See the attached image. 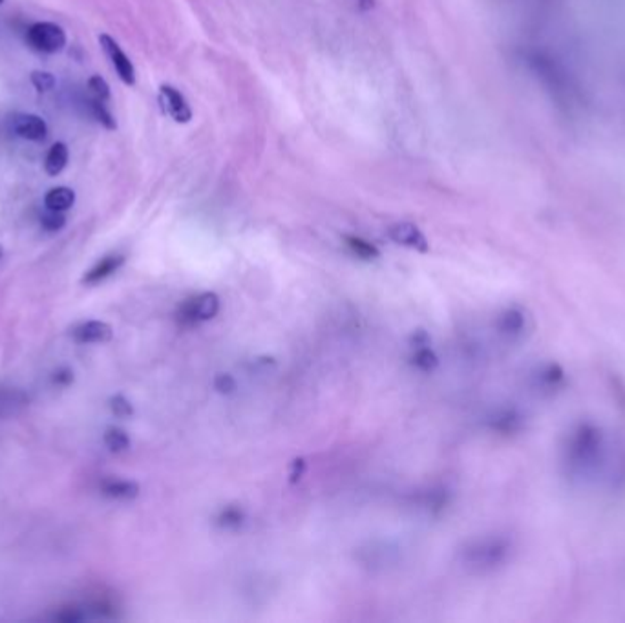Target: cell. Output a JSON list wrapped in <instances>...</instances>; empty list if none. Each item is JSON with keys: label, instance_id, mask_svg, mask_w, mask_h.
<instances>
[{"label": "cell", "instance_id": "obj_4", "mask_svg": "<svg viewBox=\"0 0 625 623\" xmlns=\"http://www.w3.org/2000/svg\"><path fill=\"white\" fill-rule=\"evenodd\" d=\"M99 44H101L104 55L109 57V61H110L112 68L116 70L118 77L126 86H134L135 85V68H134L132 61L128 59V55L123 52V48L118 44V41L114 37H110L109 33H101Z\"/></svg>", "mask_w": 625, "mask_h": 623}, {"label": "cell", "instance_id": "obj_3", "mask_svg": "<svg viewBox=\"0 0 625 623\" xmlns=\"http://www.w3.org/2000/svg\"><path fill=\"white\" fill-rule=\"evenodd\" d=\"M507 552L503 541H475L463 550V562L472 569H489L498 565Z\"/></svg>", "mask_w": 625, "mask_h": 623}, {"label": "cell", "instance_id": "obj_1", "mask_svg": "<svg viewBox=\"0 0 625 623\" xmlns=\"http://www.w3.org/2000/svg\"><path fill=\"white\" fill-rule=\"evenodd\" d=\"M222 309V300L216 293H201L182 303L178 319L183 326H194L199 322H208L218 317Z\"/></svg>", "mask_w": 625, "mask_h": 623}, {"label": "cell", "instance_id": "obj_22", "mask_svg": "<svg viewBox=\"0 0 625 623\" xmlns=\"http://www.w3.org/2000/svg\"><path fill=\"white\" fill-rule=\"evenodd\" d=\"M213 386L220 395H232L238 390L236 378L231 373H216L213 378Z\"/></svg>", "mask_w": 625, "mask_h": 623}, {"label": "cell", "instance_id": "obj_28", "mask_svg": "<svg viewBox=\"0 0 625 623\" xmlns=\"http://www.w3.org/2000/svg\"><path fill=\"white\" fill-rule=\"evenodd\" d=\"M357 3H359V8H361L362 12H369V10H373V6H375V0H357Z\"/></svg>", "mask_w": 625, "mask_h": 623}, {"label": "cell", "instance_id": "obj_16", "mask_svg": "<svg viewBox=\"0 0 625 623\" xmlns=\"http://www.w3.org/2000/svg\"><path fill=\"white\" fill-rule=\"evenodd\" d=\"M411 366L417 368L419 371L432 373V371L437 369V366H439V357H437V353L430 348V345H425V348L413 350Z\"/></svg>", "mask_w": 625, "mask_h": 623}, {"label": "cell", "instance_id": "obj_9", "mask_svg": "<svg viewBox=\"0 0 625 623\" xmlns=\"http://www.w3.org/2000/svg\"><path fill=\"white\" fill-rule=\"evenodd\" d=\"M126 258L123 255H109L104 256L101 262H97L85 276H83V284L85 286H97L102 280L110 279L114 272H118L123 265H125Z\"/></svg>", "mask_w": 625, "mask_h": 623}, {"label": "cell", "instance_id": "obj_29", "mask_svg": "<svg viewBox=\"0 0 625 623\" xmlns=\"http://www.w3.org/2000/svg\"><path fill=\"white\" fill-rule=\"evenodd\" d=\"M3 256H4V247H3V244H0V260H3Z\"/></svg>", "mask_w": 625, "mask_h": 623}, {"label": "cell", "instance_id": "obj_23", "mask_svg": "<svg viewBox=\"0 0 625 623\" xmlns=\"http://www.w3.org/2000/svg\"><path fill=\"white\" fill-rule=\"evenodd\" d=\"M41 225L48 232H57L66 225V216L62 213L46 209V213H43V216H41Z\"/></svg>", "mask_w": 625, "mask_h": 623}, {"label": "cell", "instance_id": "obj_15", "mask_svg": "<svg viewBox=\"0 0 625 623\" xmlns=\"http://www.w3.org/2000/svg\"><path fill=\"white\" fill-rule=\"evenodd\" d=\"M28 404V399L19 390L0 392V417H10V415L19 413Z\"/></svg>", "mask_w": 625, "mask_h": 623}, {"label": "cell", "instance_id": "obj_11", "mask_svg": "<svg viewBox=\"0 0 625 623\" xmlns=\"http://www.w3.org/2000/svg\"><path fill=\"white\" fill-rule=\"evenodd\" d=\"M76 203V192L69 187H55L50 189L45 196V206L50 211L57 213H66L74 206Z\"/></svg>", "mask_w": 625, "mask_h": 623}, {"label": "cell", "instance_id": "obj_18", "mask_svg": "<svg viewBox=\"0 0 625 623\" xmlns=\"http://www.w3.org/2000/svg\"><path fill=\"white\" fill-rule=\"evenodd\" d=\"M88 105H90V112H92V116H93V119H95L101 126H104L107 130H116V128H118L116 117H114L112 112L109 110L107 102H101V101L90 97Z\"/></svg>", "mask_w": 625, "mask_h": 623}, {"label": "cell", "instance_id": "obj_17", "mask_svg": "<svg viewBox=\"0 0 625 623\" xmlns=\"http://www.w3.org/2000/svg\"><path fill=\"white\" fill-rule=\"evenodd\" d=\"M102 439H104V444H107V448L114 454H123L130 449V437L121 428H116V426L109 428L107 432H104Z\"/></svg>", "mask_w": 625, "mask_h": 623}, {"label": "cell", "instance_id": "obj_14", "mask_svg": "<svg viewBox=\"0 0 625 623\" xmlns=\"http://www.w3.org/2000/svg\"><path fill=\"white\" fill-rule=\"evenodd\" d=\"M345 241V247L350 249V253L364 262H371V260H377L380 258V251L377 246L369 244L368 239L364 238H359V236H345L344 238Z\"/></svg>", "mask_w": 625, "mask_h": 623}, {"label": "cell", "instance_id": "obj_6", "mask_svg": "<svg viewBox=\"0 0 625 623\" xmlns=\"http://www.w3.org/2000/svg\"><path fill=\"white\" fill-rule=\"evenodd\" d=\"M388 236L397 246L408 247L411 251L426 255L430 251V241L426 239L425 232L410 222H399L388 227Z\"/></svg>", "mask_w": 625, "mask_h": 623}, {"label": "cell", "instance_id": "obj_8", "mask_svg": "<svg viewBox=\"0 0 625 623\" xmlns=\"http://www.w3.org/2000/svg\"><path fill=\"white\" fill-rule=\"evenodd\" d=\"M72 336L79 344H107L114 338V329L107 322L88 320L74 328Z\"/></svg>", "mask_w": 625, "mask_h": 623}, {"label": "cell", "instance_id": "obj_26", "mask_svg": "<svg viewBox=\"0 0 625 623\" xmlns=\"http://www.w3.org/2000/svg\"><path fill=\"white\" fill-rule=\"evenodd\" d=\"M410 345H411V350L425 348V345H430V335H428L425 329L413 331L411 336H410Z\"/></svg>", "mask_w": 625, "mask_h": 623}, {"label": "cell", "instance_id": "obj_19", "mask_svg": "<svg viewBox=\"0 0 625 623\" xmlns=\"http://www.w3.org/2000/svg\"><path fill=\"white\" fill-rule=\"evenodd\" d=\"M86 86H88V92H90V97H92V99H97V101H101V102H109V101H110V97H112L110 86H109V83L104 81L101 76H92V77L88 79Z\"/></svg>", "mask_w": 625, "mask_h": 623}, {"label": "cell", "instance_id": "obj_21", "mask_svg": "<svg viewBox=\"0 0 625 623\" xmlns=\"http://www.w3.org/2000/svg\"><path fill=\"white\" fill-rule=\"evenodd\" d=\"M109 408H110V411L116 415L118 419H130V417H134V406H132V402H130L126 397H123V395H114V397H110Z\"/></svg>", "mask_w": 625, "mask_h": 623}, {"label": "cell", "instance_id": "obj_24", "mask_svg": "<svg viewBox=\"0 0 625 623\" xmlns=\"http://www.w3.org/2000/svg\"><path fill=\"white\" fill-rule=\"evenodd\" d=\"M521 324H524V320H521V317L515 313V311H508V313L501 317L499 329L501 333H517Z\"/></svg>", "mask_w": 625, "mask_h": 623}, {"label": "cell", "instance_id": "obj_25", "mask_svg": "<svg viewBox=\"0 0 625 623\" xmlns=\"http://www.w3.org/2000/svg\"><path fill=\"white\" fill-rule=\"evenodd\" d=\"M305 470H307V463L304 457H296L293 463H291V468H289V482L291 484H296L302 481V477L305 475Z\"/></svg>", "mask_w": 625, "mask_h": 623}, {"label": "cell", "instance_id": "obj_27", "mask_svg": "<svg viewBox=\"0 0 625 623\" xmlns=\"http://www.w3.org/2000/svg\"><path fill=\"white\" fill-rule=\"evenodd\" d=\"M74 383V373L69 369H59L53 375V384L57 386H69Z\"/></svg>", "mask_w": 625, "mask_h": 623}, {"label": "cell", "instance_id": "obj_30", "mask_svg": "<svg viewBox=\"0 0 625 623\" xmlns=\"http://www.w3.org/2000/svg\"><path fill=\"white\" fill-rule=\"evenodd\" d=\"M0 4H4V0H0Z\"/></svg>", "mask_w": 625, "mask_h": 623}, {"label": "cell", "instance_id": "obj_13", "mask_svg": "<svg viewBox=\"0 0 625 623\" xmlns=\"http://www.w3.org/2000/svg\"><path fill=\"white\" fill-rule=\"evenodd\" d=\"M68 158H69V152H68V147L64 143H53L46 154V159H45V172L50 176V178H57L59 174H62V170L66 168L68 165Z\"/></svg>", "mask_w": 625, "mask_h": 623}, {"label": "cell", "instance_id": "obj_7", "mask_svg": "<svg viewBox=\"0 0 625 623\" xmlns=\"http://www.w3.org/2000/svg\"><path fill=\"white\" fill-rule=\"evenodd\" d=\"M10 128L26 142H43L48 135L46 121L37 114H15L10 119Z\"/></svg>", "mask_w": 625, "mask_h": 623}, {"label": "cell", "instance_id": "obj_10", "mask_svg": "<svg viewBox=\"0 0 625 623\" xmlns=\"http://www.w3.org/2000/svg\"><path fill=\"white\" fill-rule=\"evenodd\" d=\"M142 489L135 481L130 479H104L101 482V494L118 501H132L139 496Z\"/></svg>", "mask_w": 625, "mask_h": 623}, {"label": "cell", "instance_id": "obj_20", "mask_svg": "<svg viewBox=\"0 0 625 623\" xmlns=\"http://www.w3.org/2000/svg\"><path fill=\"white\" fill-rule=\"evenodd\" d=\"M29 81L33 85V88L37 90L39 93H48L55 88L57 81H55V76L50 74V72H45V70H35L31 72L29 76Z\"/></svg>", "mask_w": 625, "mask_h": 623}, {"label": "cell", "instance_id": "obj_12", "mask_svg": "<svg viewBox=\"0 0 625 623\" xmlns=\"http://www.w3.org/2000/svg\"><path fill=\"white\" fill-rule=\"evenodd\" d=\"M248 514L239 505H227L216 515V527L222 530H238L246 525Z\"/></svg>", "mask_w": 625, "mask_h": 623}, {"label": "cell", "instance_id": "obj_5", "mask_svg": "<svg viewBox=\"0 0 625 623\" xmlns=\"http://www.w3.org/2000/svg\"><path fill=\"white\" fill-rule=\"evenodd\" d=\"M158 101H159V107H161L163 114H166L176 123L185 125L192 119V110H191L189 101L185 99V95L178 88H174L170 85H163L159 88Z\"/></svg>", "mask_w": 625, "mask_h": 623}, {"label": "cell", "instance_id": "obj_2", "mask_svg": "<svg viewBox=\"0 0 625 623\" xmlns=\"http://www.w3.org/2000/svg\"><path fill=\"white\" fill-rule=\"evenodd\" d=\"M26 39L33 50L41 53H59L68 43L66 31L55 22H35L29 26Z\"/></svg>", "mask_w": 625, "mask_h": 623}]
</instances>
